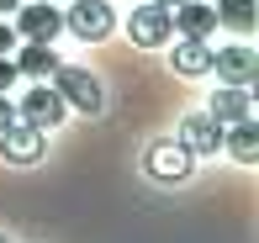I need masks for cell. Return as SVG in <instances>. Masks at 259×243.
<instances>
[{
  "mask_svg": "<svg viewBox=\"0 0 259 243\" xmlns=\"http://www.w3.org/2000/svg\"><path fill=\"white\" fill-rule=\"evenodd\" d=\"M53 90L64 95V106H74V111H85V117H101V79L90 74V69H74V64H58L53 69Z\"/></svg>",
  "mask_w": 259,
  "mask_h": 243,
  "instance_id": "cell-1",
  "label": "cell"
},
{
  "mask_svg": "<svg viewBox=\"0 0 259 243\" xmlns=\"http://www.w3.org/2000/svg\"><path fill=\"white\" fill-rule=\"evenodd\" d=\"M64 27L74 32L79 42H101L116 32V11L106 6V0H74V6L64 11Z\"/></svg>",
  "mask_w": 259,
  "mask_h": 243,
  "instance_id": "cell-2",
  "label": "cell"
},
{
  "mask_svg": "<svg viewBox=\"0 0 259 243\" xmlns=\"http://www.w3.org/2000/svg\"><path fill=\"white\" fill-rule=\"evenodd\" d=\"M48 154V132L42 127H32V122H11V127H0V159L6 164H37V159Z\"/></svg>",
  "mask_w": 259,
  "mask_h": 243,
  "instance_id": "cell-3",
  "label": "cell"
},
{
  "mask_svg": "<svg viewBox=\"0 0 259 243\" xmlns=\"http://www.w3.org/2000/svg\"><path fill=\"white\" fill-rule=\"evenodd\" d=\"M11 27H16V37H27V42H53L58 32H64V11L53 6V0H32V6H16L11 11Z\"/></svg>",
  "mask_w": 259,
  "mask_h": 243,
  "instance_id": "cell-4",
  "label": "cell"
},
{
  "mask_svg": "<svg viewBox=\"0 0 259 243\" xmlns=\"http://www.w3.org/2000/svg\"><path fill=\"white\" fill-rule=\"evenodd\" d=\"M64 111H69V106H64V95H58L53 85H42V79L16 101V117H21V122H32V127H42V132H53V127L64 122Z\"/></svg>",
  "mask_w": 259,
  "mask_h": 243,
  "instance_id": "cell-5",
  "label": "cell"
},
{
  "mask_svg": "<svg viewBox=\"0 0 259 243\" xmlns=\"http://www.w3.org/2000/svg\"><path fill=\"white\" fill-rule=\"evenodd\" d=\"M169 11L154 6V0H143V6H133V16H127V37L138 42V48H164L169 42Z\"/></svg>",
  "mask_w": 259,
  "mask_h": 243,
  "instance_id": "cell-6",
  "label": "cell"
},
{
  "mask_svg": "<svg viewBox=\"0 0 259 243\" xmlns=\"http://www.w3.org/2000/svg\"><path fill=\"white\" fill-rule=\"evenodd\" d=\"M191 164H196V159H191V148H185L180 137H175V143H154V148H148V159H143V169H148L159 185H180L185 175H191Z\"/></svg>",
  "mask_w": 259,
  "mask_h": 243,
  "instance_id": "cell-7",
  "label": "cell"
},
{
  "mask_svg": "<svg viewBox=\"0 0 259 243\" xmlns=\"http://www.w3.org/2000/svg\"><path fill=\"white\" fill-rule=\"evenodd\" d=\"M211 74H217L222 85H254V79H259V53L243 48V42L217 48V53H211Z\"/></svg>",
  "mask_w": 259,
  "mask_h": 243,
  "instance_id": "cell-8",
  "label": "cell"
},
{
  "mask_svg": "<svg viewBox=\"0 0 259 243\" xmlns=\"http://www.w3.org/2000/svg\"><path fill=\"white\" fill-rule=\"evenodd\" d=\"M169 27L180 32V37H211V27H217V11H211L206 0H180V6L169 11Z\"/></svg>",
  "mask_w": 259,
  "mask_h": 243,
  "instance_id": "cell-9",
  "label": "cell"
},
{
  "mask_svg": "<svg viewBox=\"0 0 259 243\" xmlns=\"http://www.w3.org/2000/svg\"><path fill=\"white\" fill-rule=\"evenodd\" d=\"M249 85H217V95H211V106H206V117L211 122H222V127H228V122H243V117H254V111H249Z\"/></svg>",
  "mask_w": 259,
  "mask_h": 243,
  "instance_id": "cell-10",
  "label": "cell"
},
{
  "mask_svg": "<svg viewBox=\"0 0 259 243\" xmlns=\"http://www.w3.org/2000/svg\"><path fill=\"white\" fill-rule=\"evenodd\" d=\"M222 148H228L238 164H259V122L254 117L228 122V127H222Z\"/></svg>",
  "mask_w": 259,
  "mask_h": 243,
  "instance_id": "cell-11",
  "label": "cell"
},
{
  "mask_svg": "<svg viewBox=\"0 0 259 243\" xmlns=\"http://www.w3.org/2000/svg\"><path fill=\"white\" fill-rule=\"evenodd\" d=\"M211 53H217V48H211V42L206 37H180V42H175V69H180V74L185 79H201V74H211Z\"/></svg>",
  "mask_w": 259,
  "mask_h": 243,
  "instance_id": "cell-12",
  "label": "cell"
},
{
  "mask_svg": "<svg viewBox=\"0 0 259 243\" xmlns=\"http://www.w3.org/2000/svg\"><path fill=\"white\" fill-rule=\"evenodd\" d=\"M180 143L191 148V159L217 154V148H222V122H211V117H185V122H180Z\"/></svg>",
  "mask_w": 259,
  "mask_h": 243,
  "instance_id": "cell-13",
  "label": "cell"
},
{
  "mask_svg": "<svg viewBox=\"0 0 259 243\" xmlns=\"http://www.w3.org/2000/svg\"><path fill=\"white\" fill-rule=\"evenodd\" d=\"M16 59L21 74H32V79H48L53 69H58V53H53V42H27L21 53H11Z\"/></svg>",
  "mask_w": 259,
  "mask_h": 243,
  "instance_id": "cell-14",
  "label": "cell"
},
{
  "mask_svg": "<svg viewBox=\"0 0 259 243\" xmlns=\"http://www.w3.org/2000/svg\"><path fill=\"white\" fill-rule=\"evenodd\" d=\"M217 21H228L233 32H254V21H259V0H217Z\"/></svg>",
  "mask_w": 259,
  "mask_h": 243,
  "instance_id": "cell-15",
  "label": "cell"
},
{
  "mask_svg": "<svg viewBox=\"0 0 259 243\" xmlns=\"http://www.w3.org/2000/svg\"><path fill=\"white\" fill-rule=\"evenodd\" d=\"M16 79H21V69H16V59L6 53V59H0V90L11 95V85H16Z\"/></svg>",
  "mask_w": 259,
  "mask_h": 243,
  "instance_id": "cell-16",
  "label": "cell"
},
{
  "mask_svg": "<svg viewBox=\"0 0 259 243\" xmlns=\"http://www.w3.org/2000/svg\"><path fill=\"white\" fill-rule=\"evenodd\" d=\"M16 42H21V37H16V27L0 16V59H6V53H16Z\"/></svg>",
  "mask_w": 259,
  "mask_h": 243,
  "instance_id": "cell-17",
  "label": "cell"
},
{
  "mask_svg": "<svg viewBox=\"0 0 259 243\" xmlns=\"http://www.w3.org/2000/svg\"><path fill=\"white\" fill-rule=\"evenodd\" d=\"M11 122H16V101L0 90V127H11Z\"/></svg>",
  "mask_w": 259,
  "mask_h": 243,
  "instance_id": "cell-18",
  "label": "cell"
},
{
  "mask_svg": "<svg viewBox=\"0 0 259 243\" xmlns=\"http://www.w3.org/2000/svg\"><path fill=\"white\" fill-rule=\"evenodd\" d=\"M21 6V0H0V16H11V11H16Z\"/></svg>",
  "mask_w": 259,
  "mask_h": 243,
  "instance_id": "cell-19",
  "label": "cell"
},
{
  "mask_svg": "<svg viewBox=\"0 0 259 243\" xmlns=\"http://www.w3.org/2000/svg\"><path fill=\"white\" fill-rule=\"evenodd\" d=\"M154 6H164V11H175V6H180V0H154Z\"/></svg>",
  "mask_w": 259,
  "mask_h": 243,
  "instance_id": "cell-20",
  "label": "cell"
},
{
  "mask_svg": "<svg viewBox=\"0 0 259 243\" xmlns=\"http://www.w3.org/2000/svg\"><path fill=\"white\" fill-rule=\"evenodd\" d=\"M0 243H11V238H6V233H0Z\"/></svg>",
  "mask_w": 259,
  "mask_h": 243,
  "instance_id": "cell-21",
  "label": "cell"
}]
</instances>
